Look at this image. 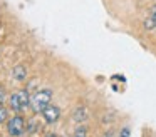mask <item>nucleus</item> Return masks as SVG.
<instances>
[{
  "label": "nucleus",
  "instance_id": "1",
  "mask_svg": "<svg viewBox=\"0 0 156 137\" xmlns=\"http://www.w3.org/2000/svg\"><path fill=\"white\" fill-rule=\"evenodd\" d=\"M51 100H52V92L49 89H42L39 92H35L30 99V107L35 114H42V110L45 107L51 105Z\"/></svg>",
  "mask_w": 156,
  "mask_h": 137
},
{
  "label": "nucleus",
  "instance_id": "2",
  "mask_svg": "<svg viewBox=\"0 0 156 137\" xmlns=\"http://www.w3.org/2000/svg\"><path fill=\"white\" fill-rule=\"evenodd\" d=\"M30 107V97H29L27 89H22L19 92H15L10 97V109L15 112H22V110Z\"/></svg>",
  "mask_w": 156,
  "mask_h": 137
},
{
  "label": "nucleus",
  "instance_id": "3",
  "mask_svg": "<svg viewBox=\"0 0 156 137\" xmlns=\"http://www.w3.org/2000/svg\"><path fill=\"white\" fill-rule=\"evenodd\" d=\"M7 130L12 137H20L25 132V120L22 115H14L7 120Z\"/></svg>",
  "mask_w": 156,
  "mask_h": 137
},
{
  "label": "nucleus",
  "instance_id": "4",
  "mask_svg": "<svg viewBox=\"0 0 156 137\" xmlns=\"http://www.w3.org/2000/svg\"><path fill=\"white\" fill-rule=\"evenodd\" d=\"M42 117L45 119V122L52 124L61 117V110H59V107H55V105H49V107H45V109L42 110Z\"/></svg>",
  "mask_w": 156,
  "mask_h": 137
},
{
  "label": "nucleus",
  "instance_id": "5",
  "mask_svg": "<svg viewBox=\"0 0 156 137\" xmlns=\"http://www.w3.org/2000/svg\"><path fill=\"white\" fill-rule=\"evenodd\" d=\"M72 119H74L76 122H84V120L87 119V109H86V107H77V109L74 110V114H72Z\"/></svg>",
  "mask_w": 156,
  "mask_h": 137
},
{
  "label": "nucleus",
  "instance_id": "6",
  "mask_svg": "<svg viewBox=\"0 0 156 137\" xmlns=\"http://www.w3.org/2000/svg\"><path fill=\"white\" fill-rule=\"evenodd\" d=\"M12 75L15 77L17 80H24V79H27V70H25V67L24 65H15L14 67V70H12Z\"/></svg>",
  "mask_w": 156,
  "mask_h": 137
},
{
  "label": "nucleus",
  "instance_id": "7",
  "mask_svg": "<svg viewBox=\"0 0 156 137\" xmlns=\"http://www.w3.org/2000/svg\"><path fill=\"white\" fill-rule=\"evenodd\" d=\"M144 29H146V30H153V29H156V17L149 15L148 19L144 20Z\"/></svg>",
  "mask_w": 156,
  "mask_h": 137
},
{
  "label": "nucleus",
  "instance_id": "8",
  "mask_svg": "<svg viewBox=\"0 0 156 137\" xmlns=\"http://www.w3.org/2000/svg\"><path fill=\"white\" fill-rule=\"evenodd\" d=\"M72 137H87V129H86L84 125L77 127V129L74 130V135Z\"/></svg>",
  "mask_w": 156,
  "mask_h": 137
},
{
  "label": "nucleus",
  "instance_id": "9",
  "mask_svg": "<svg viewBox=\"0 0 156 137\" xmlns=\"http://www.w3.org/2000/svg\"><path fill=\"white\" fill-rule=\"evenodd\" d=\"M7 117H9V110L2 105V107H0V124L5 122V120H7Z\"/></svg>",
  "mask_w": 156,
  "mask_h": 137
},
{
  "label": "nucleus",
  "instance_id": "10",
  "mask_svg": "<svg viewBox=\"0 0 156 137\" xmlns=\"http://www.w3.org/2000/svg\"><path fill=\"white\" fill-rule=\"evenodd\" d=\"M131 135V129L129 127H122L121 132H119V137H129Z\"/></svg>",
  "mask_w": 156,
  "mask_h": 137
},
{
  "label": "nucleus",
  "instance_id": "11",
  "mask_svg": "<svg viewBox=\"0 0 156 137\" xmlns=\"http://www.w3.org/2000/svg\"><path fill=\"white\" fill-rule=\"evenodd\" d=\"M4 102H5V90L0 87V107L4 105Z\"/></svg>",
  "mask_w": 156,
  "mask_h": 137
},
{
  "label": "nucleus",
  "instance_id": "12",
  "mask_svg": "<svg viewBox=\"0 0 156 137\" xmlns=\"http://www.w3.org/2000/svg\"><path fill=\"white\" fill-rule=\"evenodd\" d=\"M149 15L156 17V5H153V7H151V10H149Z\"/></svg>",
  "mask_w": 156,
  "mask_h": 137
},
{
  "label": "nucleus",
  "instance_id": "13",
  "mask_svg": "<svg viewBox=\"0 0 156 137\" xmlns=\"http://www.w3.org/2000/svg\"><path fill=\"white\" fill-rule=\"evenodd\" d=\"M102 137H112V130H108V132H106Z\"/></svg>",
  "mask_w": 156,
  "mask_h": 137
},
{
  "label": "nucleus",
  "instance_id": "14",
  "mask_svg": "<svg viewBox=\"0 0 156 137\" xmlns=\"http://www.w3.org/2000/svg\"><path fill=\"white\" fill-rule=\"evenodd\" d=\"M45 137H57V135H55V134H47Z\"/></svg>",
  "mask_w": 156,
  "mask_h": 137
}]
</instances>
